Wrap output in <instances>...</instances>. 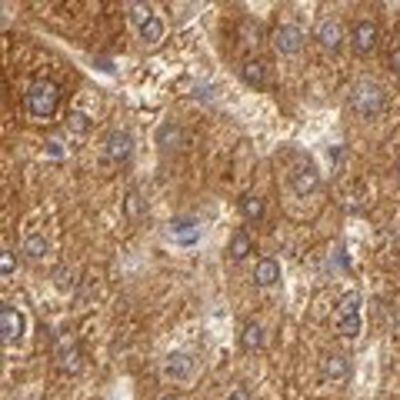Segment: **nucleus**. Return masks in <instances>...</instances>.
Returning a JSON list of instances; mask_svg holds the SVG:
<instances>
[{"mask_svg":"<svg viewBox=\"0 0 400 400\" xmlns=\"http://www.w3.org/2000/svg\"><path fill=\"white\" fill-rule=\"evenodd\" d=\"M157 144H161L163 150H174L184 144V130L177 124H161V130H157Z\"/></svg>","mask_w":400,"mask_h":400,"instance_id":"obj_17","label":"nucleus"},{"mask_svg":"<svg viewBox=\"0 0 400 400\" xmlns=\"http://www.w3.org/2000/svg\"><path fill=\"white\" fill-rule=\"evenodd\" d=\"M361 307L363 297L357 290H350L337 300V330L344 337H361Z\"/></svg>","mask_w":400,"mask_h":400,"instance_id":"obj_3","label":"nucleus"},{"mask_svg":"<svg viewBox=\"0 0 400 400\" xmlns=\"http://www.w3.org/2000/svg\"><path fill=\"white\" fill-rule=\"evenodd\" d=\"M397 174H400V161H397Z\"/></svg>","mask_w":400,"mask_h":400,"instance_id":"obj_29","label":"nucleus"},{"mask_svg":"<svg viewBox=\"0 0 400 400\" xmlns=\"http://www.w3.org/2000/svg\"><path fill=\"white\" fill-rule=\"evenodd\" d=\"M254 280H257V287H274L280 280V263L274 257H261L257 267H254Z\"/></svg>","mask_w":400,"mask_h":400,"instance_id":"obj_13","label":"nucleus"},{"mask_svg":"<svg viewBox=\"0 0 400 400\" xmlns=\"http://www.w3.org/2000/svg\"><path fill=\"white\" fill-rule=\"evenodd\" d=\"M13 267H17V257H13L11 250H4V254H0V274L11 277V274H13Z\"/></svg>","mask_w":400,"mask_h":400,"instance_id":"obj_23","label":"nucleus"},{"mask_svg":"<svg viewBox=\"0 0 400 400\" xmlns=\"http://www.w3.org/2000/svg\"><path fill=\"white\" fill-rule=\"evenodd\" d=\"M317 40H320L324 50H340V44H344V24L337 17H324L317 24Z\"/></svg>","mask_w":400,"mask_h":400,"instance_id":"obj_9","label":"nucleus"},{"mask_svg":"<svg viewBox=\"0 0 400 400\" xmlns=\"http://www.w3.org/2000/svg\"><path fill=\"white\" fill-rule=\"evenodd\" d=\"M157 400H180V397H177V394H161Z\"/></svg>","mask_w":400,"mask_h":400,"instance_id":"obj_28","label":"nucleus"},{"mask_svg":"<svg viewBox=\"0 0 400 400\" xmlns=\"http://www.w3.org/2000/svg\"><path fill=\"white\" fill-rule=\"evenodd\" d=\"M24 257L27 261H40V257H47V237H40V234H27Z\"/></svg>","mask_w":400,"mask_h":400,"instance_id":"obj_18","label":"nucleus"},{"mask_svg":"<svg viewBox=\"0 0 400 400\" xmlns=\"http://www.w3.org/2000/svg\"><path fill=\"white\" fill-rule=\"evenodd\" d=\"M130 154H134V137L127 130H111L104 140V157L111 163H124L130 161Z\"/></svg>","mask_w":400,"mask_h":400,"instance_id":"obj_5","label":"nucleus"},{"mask_svg":"<svg viewBox=\"0 0 400 400\" xmlns=\"http://www.w3.org/2000/svg\"><path fill=\"white\" fill-rule=\"evenodd\" d=\"M0 334H4V344H17L24 337V317L13 304H4L0 307Z\"/></svg>","mask_w":400,"mask_h":400,"instance_id":"obj_6","label":"nucleus"},{"mask_svg":"<svg viewBox=\"0 0 400 400\" xmlns=\"http://www.w3.org/2000/svg\"><path fill=\"white\" fill-rule=\"evenodd\" d=\"M240 347L254 354V350H263V327L257 320H247V324L240 327Z\"/></svg>","mask_w":400,"mask_h":400,"instance_id":"obj_14","label":"nucleus"},{"mask_svg":"<svg viewBox=\"0 0 400 400\" xmlns=\"http://www.w3.org/2000/svg\"><path fill=\"white\" fill-rule=\"evenodd\" d=\"M44 154H47V157H57V161H61V157H67V150H63L57 140H47V144H44Z\"/></svg>","mask_w":400,"mask_h":400,"instance_id":"obj_25","label":"nucleus"},{"mask_svg":"<svg viewBox=\"0 0 400 400\" xmlns=\"http://www.w3.org/2000/svg\"><path fill=\"white\" fill-rule=\"evenodd\" d=\"M240 213L247 217V220H261L263 217V200L257 194H244L240 197Z\"/></svg>","mask_w":400,"mask_h":400,"instance_id":"obj_19","label":"nucleus"},{"mask_svg":"<svg viewBox=\"0 0 400 400\" xmlns=\"http://www.w3.org/2000/svg\"><path fill=\"white\" fill-rule=\"evenodd\" d=\"M270 40H274L277 54H297V50L304 47V30L294 24H280L274 34H270Z\"/></svg>","mask_w":400,"mask_h":400,"instance_id":"obj_7","label":"nucleus"},{"mask_svg":"<svg viewBox=\"0 0 400 400\" xmlns=\"http://www.w3.org/2000/svg\"><path fill=\"white\" fill-rule=\"evenodd\" d=\"M57 104H61V87L54 80H34L27 87V111H30V117H54Z\"/></svg>","mask_w":400,"mask_h":400,"instance_id":"obj_1","label":"nucleus"},{"mask_svg":"<svg viewBox=\"0 0 400 400\" xmlns=\"http://www.w3.org/2000/svg\"><path fill=\"white\" fill-rule=\"evenodd\" d=\"M384 104H387V94L380 90V84L374 80H357L354 87H350V107L361 113V117H374V113L384 111Z\"/></svg>","mask_w":400,"mask_h":400,"instance_id":"obj_2","label":"nucleus"},{"mask_svg":"<svg viewBox=\"0 0 400 400\" xmlns=\"http://www.w3.org/2000/svg\"><path fill=\"white\" fill-rule=\"evenodd\" d=\"M163 374L174 377V380H187V377L194 374V361H190V354L174 350V354L167 357V363H163Z\"/></svg>","mask_w":400,"mask_h":400,"instance_id":"obj_11","label":"nucleus"},{"mask_svg":"<svg viewBox=\"0 0 400 400\" xmlns=\"http://www.w3.org/2000/svg\"><path fill=\"white\" fill-rule=\"evenodd\" d=\"M227 400H250V394H247V387H230V394H227Z\"/></svg>","mask_w":400,"mask_h":400,"instance_id":"obj_26","label":"nucleus"},{"mask_svg":"<svg viewBox=\"0 0 400 400\" xmlns=\"http://www.w3.org/2000/svg\"><path fill=\"white\" fill-rule=\"evenodd\" d=\"M227 254H230V261H244V257H250V254H254V240H250L247 230H234Z\"/></svg>","mask_w":400,"mask_h":400,"instance_id":"obj_16","label":"nucleus"},{"mask_svg":"<svg viewBox=\"0 0 400 400\" xmlns=\"http://www.w3.org/2000/svg\"><path fill=\"white\" fill-rule=\"evenodd\" d=\"M240 77H244V84H250V87H263V84H267V63L244 61L240 63Z\"/></svg>","mask_w":400,"mask_h":400,"instance_id":"obj_15","label":"nucleus"},{"mask_svg":"<svg viewBox=\"0 0 400 400\" xmlns=\"http://www.w3.org/2000/svg\"><path fill=\"white\" fill-rule=\"evenodd\" d=\"M350 47L357 54H370L377 47V24L374 20H357L350 27Z\"/></svg>","mask_w":400,"mask_h":400,"instance_id":"obj_8","label":"nucleus"},{"mask_svg":"<svg viewBox=\"0 0 400 400\" xmlns=\"http://www.w3.org/2000/svg\"><path fill=\"white\" fill-rule=\"evenodd\" d=\"M67 127H70V130H74V134H87L90 130V124H87V113H70V117H67Z\"/></svg>","mask_w":400,"mask_h":400,"instance_id":"obj_22","label":"nucleus"},{"mask_svg":"<svg viewBox=\"0 0 400 400\" xmlns=\"http://www.w3.org/2000/svg\"><path fill=\"white\" fill-rule=\"evenodd\" d=\"M320 374H324V380H347L350 361L344 354H327L324 361H320Z\"/></svg>","mask_w":400,"mask_h":400,"instance_id":"obj_12","label":"nucleus"},{"mask_svg":"<svg viewBox=\"0 0 400 400\" xmlns=\"http://www.w3.org/2000/svg\"><path fill=\"white\" fill-rule=\"evenodd\" d=\"M127 217H140V194L137 190L127 194Z\"/></svg>","mask_w":400,"mask_h":400,"instance_id":"obj_24","label":"nucleus"},{"mask_svg":"<svg viewBox=\"0 0 400 400\" xmlns=\"http://www.w3.org/2000/svg\"><path fill=\"white\" fill-rule=\"evenodd\" d=\"M390 67H394V70L400 74V44H397L394 50H390Z\"/></svg>","mask_w":400,"mask_h":400,"instance_id":"obj_27","label":"nucleus"},{"mask_svg":"<svg viewBox=\"0 0 400 400\" xmlns=\"http://www.w3.org/2000/svg\"><path fill=\"white\" fill-rule=\"evenodd\" d=\"M161 37H163V20L161 17H150V20L140 24V40H144V44H157Z\"/></svg>","mask_w":400,"mask_h":400,"instance_id":"obj_20","label":"nucleus"},{"mask_svg":"<svg viewBox=\"0 0 400 400\" xmlns=\"http://www.w3.org/2000/svg\"><path fill=\"white\" fill-rule=\"evenodd\" d=\"M80 361H84V357H80V347H77V340L63 334V337L57 340V363H61L67 374H77V370H80Z\"/></svg>","mask_w":400,"mask_h":400,"instance_id":"obj_10","label":"nucleus"},{"mask_svg":"<svg viewBox=\"0 0 400 400\" xmlns=\"http://www.w3.org/2000/svg\"><path fill=\"white\" fill-rule=\"evenodd\" d=\"M174 234H177V240H180V244H194V240L200 237V230L194 224H190V220H174Z\"/></svg>","mask_w":400,"mask_h":400,"instance_id":"obj_21","label":"nucleus"},{"mask_svg":"<svg viewBox=\"0 0 400 400\" xmlns=\"http://www.w3.org/2000/svg\"><path fill=\"white\" fill-rule=\"evenodd\" d=\"M290 187L297 197H307L313 190L320 187V174H317V167L311 161H297L294 163V170H290Z\"/></svg>","mask_w":400,"mask_h":400,"instance_id":"obj_4","label":"nucleus"}]
</instances>
